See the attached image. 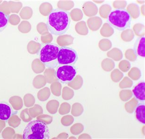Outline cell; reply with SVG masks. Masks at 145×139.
<instances>
[{"instance_id":"1","label":"cell","mask_w":145,"mask_h":139,"mask_svg":"<svg viewBox=\"0 0 145 139\" xmlns=\"http://www.w3.org/2000/svg\"><path fill=\"white\" fill-rule=\"evenodd\" d=\"M70 23L71 18L69 12L61 9H54L47 16L46 26L51 34L61 35L69 30Z\"/></svg>"},{"instance_id":"2","label":"cell","mask_w":145,"mask_h":139,"mask_svg":"<svg viewBox=\"0 0 145 139\" xmlns=\"http://www.w3.org/2000/svg\"><path fill=\"white\" fill-rule=\"evenodd\" d=\"M132 17L125 9H116L110 11L107 22L109 25L118 31H124L130 27Z\"/></svg>"},{"instance_id":"3","label":"cell","mask_w":145,"mask_h":139,"mask_svg":"<svg viewBox=\"0 0 145 139\" xmlns=\"http://www.w3.org/2000/svg\"><path fill=\"white\" fill-rule=\"evenodd\" d=\"M23 137L24 139H49V128L44 122L32 120L26 126Z\"/></svg>"},{"instance_id":"4","label":"cell","mask_w":145,"mask_h":139,"mask_svg":"<svg viewBox=\"0 0 145 139\" xmlns=\"http://www.w3.org/2000/svg\"><path fill=\"white\" fill-rule=\"evenodd\" d=\"M59 47L53 43H47L41 48L39 58L42 64L49 68L54 69L58 66V56Z\"/></svg>"},{"instance_id":"5","label":"cell","mask_w":145,"mask_h":139,"mask_svg":"<svg viewBox=\"0 0 145 139\" xmlns=\"http://www.w3.org/2000/svg\"><path fill=\"white\" fill-rule=\"evenodd\" d=\"M78 59V54L75 49L66 46L59 47L58 56V65H73L77 62Z\"/></svg>"},{"instance_id":"6","label":"cell","mask_w":145,"mask_h":139,"mask_svg":"<svg viewBox=\"0 0 145 139\" xmlns=\"http://www.w3.org/2000/svg\"><path fill=\"white\" fill-rule=\"evenodd\" d=\"M77 74L76 68L71 65H60L55 72V75L58 80L64 84L72 81Z\"/></svg>"},{"instance_id":"7","label":"cell","mask_w":145,"mask_h":139,"mask_svg":"<svg viewBox=\"0 0 145 139\" xmlns=\"http://www.w3.org/2000/svg\"><path fill=\"white\" fill-rule=\"evenodd\" d=\"M13 111L12 107L6 101H0V120L7 121L12 116Z\"/></svg>"},{"instance_id":"8","label":"cell","mask_w":145,"mask_h":139,"mask_svg":"<svg viewBox=\"0 0 145 139\" xmlns=\"http://www.w3.org/2000/svg\"><path fill=\"white\" fill-rule=\"evenodd\" d=\"M134 97L140 102L145 101V83L144 81L137 84L133 89Z\"/></svg>"},{"instance_id":"9","label":"cell","mask_w":145,"mask_h":139,"mask_svg":"<svg viewBox=\"0 0 145 139\" xmlns=\"http://www.w3.org/2000/svg\"><path fill=\"white\" fill-rule=\"evenodd\" d=\"M135 53L137 56L144 58L145 57V37H140L136 40L134 46Z\"/></svg>"},{"instance_id":"10","label":"cell","mask_w":145,"mask_h":139,"mask_svg":"<svg viewBox=\"0 0 145 139\" xmlns=\"http://www.w3.org/2000/svg\"><path fill=\"white\" fill-rule=\"evenodd\" d=\"M136 118L140 123L145 124V104L144 102H140L135 109Z\"/></svg>"},{"instance_id":"11","label":"cell","mask_w":145,"mask_h":139,"mask_svg":"<svg viewBox=\"0 0 145 139\" xmlns=\"http://www.w3.org/2000/svg\"><path fill=\"white\" fill-rule=\"evenodd\" d=\"M10 16L3 11H0V32L4 31L9 23Z\"/></svg>"}]
</instances>
